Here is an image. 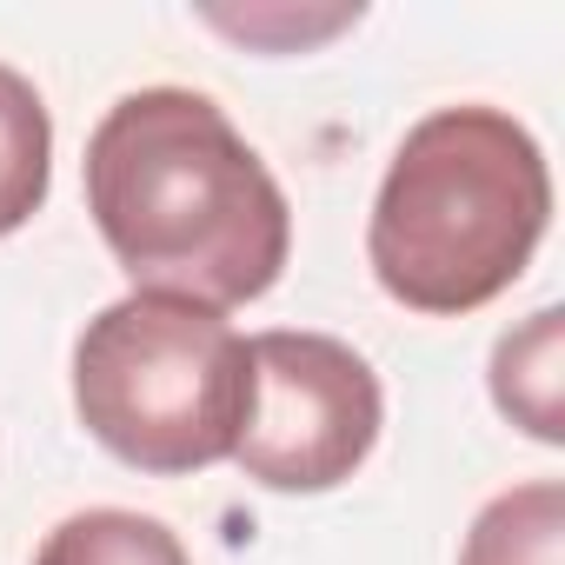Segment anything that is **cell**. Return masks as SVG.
<instances>
[{
  "label": "cell",
  "instance_id": "7",
  "mask_svg": "<svg viewBox=\"0 0 565 565\" xmlns=\"http://www.w3.org/2000/svg\"><path fill=\"white\" fill-rule=\"evenodd\" d=\"M459 565H565V486L525 479V486L499 492L472 519Z\"/></svg>",
  "mask_w": 565,
  "mask_h": 565
},
{
  "label": "cell",
  "instance_id": "2",
  "mask_svg": "<svg viewBox=\"0 0 565 565\" xmlns=\"http://www.w3.org/2000/svg\"><path fill=\"white\" fill-rule=\"evenodd\" d=\"M552 220L545 147L505 107L426 114L373 200V279L413 313L452 320L492 307L532 266Z\"/></svg>",
  "mask_w": 565,
  "mask_h": 565
},
{
  "label": "cell",
  "instance_id": "5",
  "mask_svg": "<svg viewBox=\"0 0 565 565\" xmlns=\"http://www.w3.org/2000/svg\"><path fill=\"white\" fill-rule=\"evenodd\" d=\"M492 406L539 446H565V313L539 307L492 347Z\"/></svg>",
  "mask_w": 565,
  "mask_h": 565
},
{
  "label": "cell",
  "instance_id": "1",
  "mask_svg": "<svg viewBox=\"0 0 565 565\" xmlns=\"http://www.w3.org/2000/svg\"><path fill=\"white\" fill-rule=\"evenodd\" d=\"M87 213L134 294L246 307L294 253L287 193L246 134L193 87H140L87 140Z\"/></svg>",
  "mask_w": 565,
  "mask_h": 565
},
{
  "label": "cell",
  "instance_id": "8",
  "mask_svg": "<svg viewBox=\"0 0 565 565\" xmlns=\"http://www.w3.org/2000/svg\"><path fill=\"white\" fill-rule=\"evenodd\" d=\"M34 565H193L180 532H167L160 519L147 512H127V505H94V512H74L61 519Z\"/></svg>",
  "mask_w": 565,
  "mask_h": 565
},
{
  "label": "cell",
  "instance_id": "6",
  "mask_svg": "<svg viewBox=\"0 0 565 565\" xmlns=\"http://www.w3.org/2000/svg\"><path fill=\"white\" fill-rule=\"evenodd\" d=\"M54 186V120L28 74L0 67V239L21 233Z\"/></svg>",
  "mask_w": 565,
  "mask_h": 565
},
{
  "label": "cell",
  "instance_id": "3",
  "mask_svg": "<svg viewBox=\"0 0 565 565\" xmlns=\"http://www.w3.org/2000/svg\"><path fill=\"white\" fill-rule=\"evenodd\" d=\"M74 413L134 472H206L233 459L253 413L246 340L213 307L127 294L74 347Z\"/></svg>",
  "mask_w": 565,
  "mask_h": 565
},
{
  "label": "cell",
  "instance_id": "4",
  "mask_svg": "<svg viewBox=\"0 0 565 565\" xmlns=\"http://www.w3.org/2000/svg\"><path fill=\"white\" fill-rule=\"evenodd\" d=\"M253 360V413L233 446V466L266 492H333L347 486L386 426L380 373L333 333H259Z\"/></svg>",
  "mask_w": 565,
  "mask_h": 565
}]
</instances>
